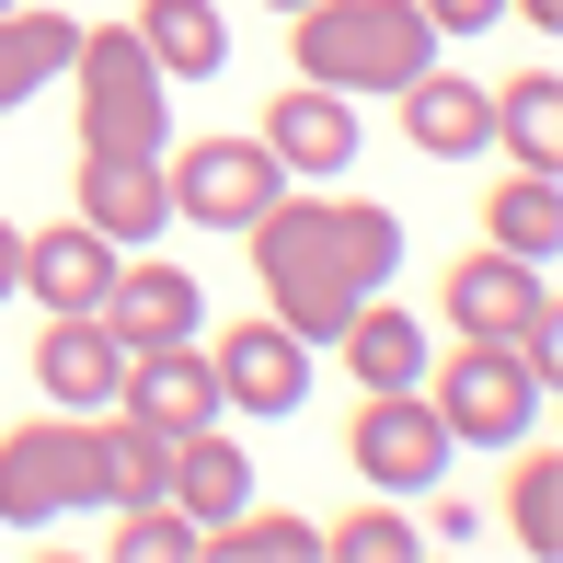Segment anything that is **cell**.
Masks as SVG:
<instances>
[{"instance_id": "obj_1", "label": "cell", "mask_w": 563, "mask_h": 563, "mask_svg": "<svg viewBox=\"0 0 563 563\" xmlns=\"http://www.w3.org/2000/svg\"><path fill=\"white\" fill-rule=\"evenodd\" d=\"M242 242H253V276H265V311L299 345H334L402 276V219L368 208V196H276Z\"/></svg>"}, {"instance_id": "obj_3", "label": "cell", "mask_w": 563, "mask_h": 563, "mask_svg": "<svg viewBox=\"0 0 563 563\" xmlns=\"http://www.w3.org/2000/svg\"><path fill=\"white\" fill-rule=\"evenodd\" d=\"M69 81H81V162H162L173 150V81L150 69L139 23H92Z\"/></svg>"}, {"instance_id": "obj_30", "label": "cell", "mask_w": 563, "mask_h": 563, "mask_svg": "<svg viewBox=\"0 0 563 563\" xmlns=\"http://www.w3.org/2000/svg\"><path fill=\"white\" fill-rule=\"evenodd\" d=\"M506 12H518L529 35H563V0H506Z\"/></svg>"}, {"instance_id": "obj_24", "label": "cell", "mask_w": 563, "mask_h": 563, "mask_svg": "<svg viewBox=\"0 0 563 563\" xmlns=\"http://www.w3.org/2000/svg\"><path fill=\"white\" fill-rule=\"evenodd\" d=\"M208 552H219V563H311L322 529H311V518H276V506H242V518L208 529Z\"/></svg>"}, {"instance_id": "obj_23", "label": "cell", "mask_w": 563, "mask_h": 563, "mask_svg": "<svg viewBox=\"0 0 563 563\" xmlns=\"http://www.w3.org/2000/svg\"><path fill=\"white\" fill-rule=\"evenodd\" d=\"M162 483H173V438L104 402V506H150Z\"/></svg>"}, {"instance_id": "obj_4", "label": "cell", "mask_w": 563, "mask_h": 563, "mask_svg": "<svg viewBox=\"0 0 563 563\" xmlns=\"http://www.w3.org/2000/svg\"><path fill=\"white\" fill-rule=\"evenodd\" d=\"M104 506V415H35L0 438V529H58Z\"/></svg>"}, {"instance_id": "obj_19", "label": "cell", "mask_w": 563, "mask_h": 563, "mask_svg": "<svg viewBox=\"0 0 563 563\" xmlns=\"http://www.w3.org/2000/svg\"><path fill=\"white\" fill-rule=\"evenodd\" d=\"M139 46L162 81H219L230 69V12L219 0H139Z\"/></svg>"}, {"instance_id": "obj_9", "label": "cell", "mask_w": 563, "mask_h": 563, "mask_svg": "<svg viewBox=\"0 0 563 563\" xmlns=\"http://www.w3.org/2000/svg\"><path fill=\"white\" fill-rule=\"evenodd\" d=\"M438 311H449V334H495V345H506V334H529V322L552 311V276L483 242V253H460V265H449Z\"/></svg>"}, {"instance_id": "obj_15", "label": "cell", "mask_w": 563, "mask_h": 563, "mask_svg": "<svg viewBox=\"0 0 563 563\" xmlns=\"http://www.w3.org/2000/svg\"><path fill=\"white\" fill-rule=\"evenodd\" d=\"M35 379H46L58 415H104L115 379H126V345L104 334V311H58V322L35 334Z\"/></svg>"}, {"instance_id": "obj_29", "label": "cell", "mask_w": 563, "mask_h": 563, "mask_svg": "<svg viewBox=\"0 0 563 563\" xmlns=\"http://www.w3.org/2000/svg\"><path fill=\"white\" fill-rule=\"evenodd\" d=\"M12 288H23V230L0 219V299H12Z\"/></svg>"}, {"instance_id": "obj_2", "label": "cell", "mask_w": 563, "mask_h": 563, "mask_svg": "<svg viewBox=\"0 0 563 563\" xmlns=\"http://www.w3.org/2000/svg\"><path fill=\"white\" fill-rule=\"evenodd\" d=\"M288 58L322 92H402L415 69H438V23L415 0H311L288 12Z\"/></svg>"}, {"instance_id": "obj_14", "label": "cell", "mask_w": 563, "mask_h": 563, "mask_svg": "<svg viewBox=\"0 0 563 563\" xmlns=\"http://www.w3.org/2000/svg\"><path fill=\"white\" fill-rule=\"evenodd\" d=\"M196 322H208V299H196L185 265H162V253H126L115 288H104V334L139 356V345H185Z\"/></svg>"}, {"instance_id": "obj_7", "label": "cell", "mask_w": 563, "mask_h": 563, "mask_svg": "<svg viewBox=\"0 0 563 563\" xmlns=\"http://www.w3.org/2000/svg\"><path fill=\"white\" fill-rule=\"evenodd\" d=\"M345 460L368 472V495H426V483L449 472V426L426 391H368L345 426Z\"/></svg>"}, {"instance_id": "obj_22", "label": "cell", "mask_w": 563, "mask_h": 563, "mask_svg": "<svg viewBox=\"0 0 563 563\" xmlns=\"http://www.w3.org/2000/svg\"><path fill=\"white\" fill-rule=\"evenodd\" d=\"M495 139L518 150V173H563V81H552V69L495 81Z\"/></svg>"}, {"instance_id": "obj_20", "label": "cell", "mask_w": 563, "mask_h": 563, "mask_svg": "<svg viewBox=\"0 0 563 563\" xmlns=\"http://www.w3.org/2000/svg\"><path fill=\"white\" fill-rule=\"evenodd\" d=\"M173 506H185L196 529H219V518H242L253 506V460L219 438V426H185V438H173V483H162Z\"/></svg>"}, {"instance_id": "obj_8", "label": "cell", "mask_w": 563, "mask_h": 563, "mask_svg": "<svg viewBox=\"0 0 563 563\" xmlns=\"http://www.w3.org/2000/svg\"><path fill=\"white\" fill-rule=\"evenodd\" d=\"M208 368H219V402H230V415H299V402H311V345H299L276 311L230 322V334L208 345Z\"/></svg>"}, {"instance_id": "obj_27", "label": "cell", "mask_w": 563, "mask_h": 563, "mask_svg": "<svg viewBox=\"0 0 563 563\" xmlns=\"http://www.w3.org/2000/svg\"><path fill=\"white\" fill-rule=\"evenodd\" d=\"M322 552H345V563H415L426 541H415V518L379 495V506H356V518H334V529H322Z\"/></svg>"}, {"instance_id": "obj_28", "label": "cell", "mask_w": 563, "mask_h": 563, "mask_svg": "<svg viewBox=\"0 0 563 563\" xmlns=\"http://www.w3.org/2000/svg\"><path fill=\"white\" fill-rule=\"evenodd\" d=\"M438 35H483V23H506V0H415Z\"/></svg>"}, {"instance_id": "obj_18", "label": "cell", "mask_w": 563, "mask_h": 563, "mask_svg": "<svg viewBox=\"0 0 563 563\" xmlns=\"http://www.w3.org/2000/svg\"><path fill=\"white\" fill-rule=\"evenodd\" d=\"M334 356L356 368V391H426V322L402 311L391 288H379L368 311H356L345 334H334Z\"/></svg>"}, {"instance_id": "obj_5", "label": "cell", "mask_w": 563, "mask_h": 563, "mask_svg": "<svg viewBox=\"0 0 563 563\" xmlns=\"http://www.w3.org/2000/svg\"><path fill=\"white\" fill-rule=\"evenodd\" d=\"M541 391L552 379L529 368L518 345H495V334H460V356H426V402H438L449 449H529Z\"/></svg>"}, {"instance_id": "obj_16", "label": "cell", "mask_w": 563, "mask_h": 563, "mask_svg": "<svg viewBox=\"0 0 563 563\" xmlns=\"http://www.w3.org/2000/svg\"><path fill=\"white\" fill-rule=\"evenodd\" d=\"M81 219L104 230L115 253H150L173 230V185H162V162H81Z\"/></svg>"}, {"instance_id": "obj_31", "label": "cell", "mask_w": 563, "mask_h": 563, "mask_svg": "<svg viewBox=\"0 0 563 563\" xmlns=\"http://www.w3.org/2000/svg\"><path fill=\"white\" fill-rule=\"evenodd\" d=\"M276 12H311V0H276Z\"/></svg>"}, {"instance_id": "obj_12", "label": "cell", "mask_w": 563, "mask_h": 563, "mask_svg": "<svg viewBox=\"0 0 563 563\" xmlns=\"http://www.w3.org/2000/svg\"><path fill=\"white\" fill-rule=\"evenodd\" d=\"M115 265H126V253H115V242H104V230H92V219H58V230H23V299H35L46 322H58V311H104Z\"/></svg>"}, {"instance_id": "obj_17", "label": "cell", "mask_w": 563, "mask_h": 563, "mask_svg": "<svg viewBox=\"0 0 563 563\" xmlns=\"http://www.w3.org/2000/svg\"><path fill=\"white\" fill-rule=\"evenodd\" d=\"M69 58H81V23L46 12V0H0V115L35 104L46 81H69Z\"/></svg>"}, {"instance_id": "obj_13", "label": "cell", "mask_w": 563, "mask_h": 563, "mask_svg": "<svg viewBox=\"0 0 563 563\" xmlns=\"http://www.w3.org/2000/svg\"><path fill=\"white\" fill-rule=\"evenodd\" d=\"M402 139H415L426 162H483V150H495V81L415 69V81H402Z\"/></svg>"}, {"instance_id": "obj_11", "label": "cell", "mask_w": 563, "mask_h": 563, "mask_svg": "<svg viewBox=\"0 0 563 563\" xmlns=\"http://www.w3.org/2000/svg\"><path fill=\"white\" fill-rule=\"evenodd\" d=\"M115 415H139V426H162V438H185V426H219L230 402H219V368L185 345H139L126 356V379H115Z\"/></svg>"}, {"instance_id": "obj_21", "label": "cell", "mask_w": 563, "mask_h": 563, "mask_svg": "<svg viewBox=\"0 0 563 563\" xmlns=\"http://www.w3.org/2000/svg\"><path fill=\"white\" fill-rule=\"evenodd\" d=\"M483 242L518 265H563V173H518L483 196Z\"/></svg>"}, {"instance_id": "obj_25", "label": "cell", "mask_w": 563, "mask_h": 563, "mask_svg": "<svg viewBox=\"0 0 563 563\" xmlns=\"http://www.w3.org/2000/svg\"><path fill=\"white\" fill-rule=\"evenodd\" d=\"M115 552L126 563H185V552H208V529H196L173 495H150V506H115Z\"/></svg>"}, {"instance_id": "obj_10", "label": "cell", "mask_w": 563, "mask_h": 563, "mask_svg": "<svg viewBox=\"0 0 563 563\" xmlns=\"http://www.w3.org/2000/svg\"><path fill=\"white\" fill-rule=\"evenodd\" d=\"M253 139L276 150V173L288 185H334V173L356 162V92H322V81H299V92H276L265 126Z\"/></svg>"}, {"instance_id": "obj_26", "label": "cell", "mask_w": 563, "mask_h": 563, "mask_svg": "<svg viewBox=\"0 0 563 563\" xmlns=\"http://www.w3.org/2000/svg\"><path fill=\"white\" fill-rule=\"evenodd\" d=\"M506 529H518V552H563V460H518Z\"/></svg>"}, {"instance_id": "obj_6", "label": "cell", "mask_w": 563, "mask_h": 563, "mask_svg": "<svg viewBox=\"0 0 563 563\" xmlns=\"http://www.w3.org/2000/svg\"><path fill=\"white\" fill-rule=\"evenodd\" d=\"M162 185H173V219L196 230H253L288 196V173H276L265 139H196V150H162Z\"/></svg>"}]
</instances>
